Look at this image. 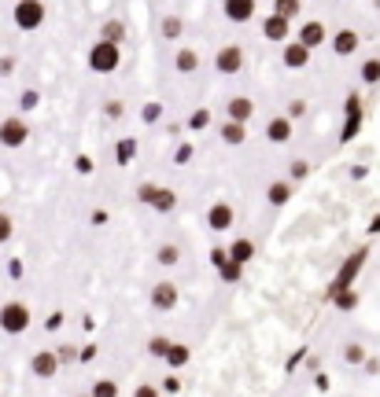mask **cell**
I'll list each match as a JSON object with an SVG mask.
<instances>
[{
  "mask_svg": "<svg viewBox=\"0 0 380 397\" xmlns=\"http://www.w3.org/2000/svg\"><path fill=\"white\" fill-rule=\"evenodd\" d=\"M122 66V44L111 41H96L89 48V70L93 74H115Z\"/></svg>",
  "mask_w": 380,
  "mask_h": 397,
  "instance_id": "cell-1",
  "label": "cell"
},
{
  "mask_svg": "<svg viewBox=\"0 0 380 397\" xmlns=\"http://www.w3.org/2000/svg\"><path fill=\"white\" fill-rule=\"evenodd\" d=\"M34 324V313L26 302H4L0 305V331L4 335H23V331H30Z\"/></svg>",
  "mask_w": 380,
  "mask_h": 397,
  "instance_id": "cell-2",
  "label": "cell"
},
{
  "mask_svg": "<svg viewBox=\"0 0 380 397\" xmlns=\"http://www.w3.org/2000/svg\"><path fill=\"white\" fill-rule=\"evenodd\" d=\"M11 18H15V26H19V30L34 33V30H41V22L48 18V8L41 4V0H19L15 11H11Z\"/></svg>",
  "mask_w": 380,
  "mask_h": 397,
  "instance_id": "cell-3",
  "label": "cell"
},
{
  "mask_svg": "<svg viewBox=\"0 0 380 397\" xmlns=\"http://www.w3.org/2000/svg\"><path fill=\"white\" fill-rule=\"evenodd\" d=\"M137 198H140L144 206L159 210V213H170L178 206V191L174 188H159V184H140L137 188Z\"/></svg>",
  "mask_w": 380,
  "mask_h": 397,
  "instance_id": "cell-4",
  "label": "cell"
},
{
  "mask_svg": "<svg viewBox=\"0 0 380 397\" xmlns=\"http://www.w3.org/2000/svg\"><path fill=\"white\" fill-rule=\"evenodd\" d=\"M30 140V125H26V118H19V115H11V118H4L0 122V147H8V151H19Z\"/></svg>",
  "mask_w": 380,
  "mask_h": 397,
  "instance_id": "cell-5",
  "label": "cell"
},
{
  "mask_svg": "<svg viewBox=\"0 0 380 397\" xmlns=\"http://www.w3.org/2000/svg\"><path fill=\"white\" fill-rule=\"evenodd\" d=\"M215 70L218 74H240L244 70V48L240 44H225L215 52Z\"/></svg>",
  "mask_w": 380,
  "mask_h": 397,
  "instance_id": "cell-6",
  "label": "cell"
},
{
  "mask_svg": "<svg viewBox=\"0 0 380 397\" xmlns=\"http://www.w3.org/2000/svg\"><path fill=\"white\" fill-rule=\"evenodd\" d=\"M30 375H34V379H56V375H59L56 349H37L30 357Z\"/></svg>",
  "mask_w": 380,
  "mask_h": 397,
  "instance_id": "cell-7",
  "label": "cell"
},
{
  "mask_svg": "<svg viewBox=\"0 0 380 397\" xmlns=\"http://www.w3.org/2000/svg\"><path fill=\"white\" fill-rule=\"evenodd\" d=\"M178 302H181V291H178L174 280H159L152 287V305L159 309V313H170V309H178Z\"/></svg>",
  "mask_w": 380,
  "mask_h": 397,
  "instance_id": "cell-8",
  "label": "cell"
},
{
  "mask_svg": "<svg viewBox=\"0 0 380 397\" xmlns=\"http://www.w3.org/2000/svg\"><path fill=\"white\" fill-rule=\"evenodd\" d=\"M295 41H299L307 52H318L322 44L329 41V26H325V22H318V18H310V22H303V26H299V37H295Z\"/></svg>",
  "mask_w": 380,
  "mask_h": 397,
  "instance_id": "cell-9",
  "label": "cell"
},
{
  "mask_svg": "<svg viewBox=\"0 0 380 397\" xmlns=\"http://www.w3.org/2000/svg\"><path fill=\"white\" fill-rule=\"evenodd\" d=\"M233 221H237V210L229 206L225 198L210 203V210H207V228H210V232H225V228H233Z\"/></svg>",
  "mask_w": 380,
  "mask_h": 397,
  "instance_id": "cell-10",
  "label": "cell"
},
{
  "mask_svg": "<svg viewBox=\"0 0 380 397\" xmlns=\"http://www.w3.org/2000/svg\"><path fill=\"white\" fill-rule=\"evenodd\" d=\"M225 118L247 125L251 118H255V100H251V96H233V100H225Z\"/></svg>",
  "mask_w": 380,
  "mask_h": 397,
  "instance_id": "cell-11",
  "label": "cell"
},
{
  "mask_svg": "<svg viewBox=\"0 0 380 397\" xmlns=\"http://www.w3.org/2000/svg\"><path fill=\"white\" fill-rule=\"evenodd\" d=\"M292 132H295V122L284 118V115H273V118L266 122V140H269V144H277V147L292 140Z\"/></svg>",
  "mask_w": 380,
  "mask_h": 397,
  "instance_id": "cell-12",
  "label": "cell"
},
{
  "mask_svg": "<svg viewBox=\"0 0 380 397\" xmlns=\"http://www.w3.org/2000/svg\"><path fill=\"white\" fill-rule=\"evenodd\" d=\"M288 33H292V22H288V18L273 15V11L262 18V37H266V41H273V44H284V41H288Z\"/></svg>",
  "mask_w": 380,
  "mask_h": 397,
  "instance_id": "cell-13",
  "label": "cell"
},
{
  "mask_svg": "<svg viewBox=\"0 0 380 397\" xmlns=\"http://www.w3.org/2000/svg\"><path fill=\"white\" fill-rule=\"evenodd\" d=\"M329 44H332V52L340 55V59H347V55H354V52H358L362 37H358V30H336V33L329 37Z\"/></svg>",
  "mask_w": 380,
  "mask_h": 397,
  "instance_id": "cell-14",
  "label": "cell"
},
{
  "mask_svg": "<svg viewBox=\"0 0 380 397\" xmlns=\"http://www.w3.org/2000/svg\"><path fill=\"white\" fill-rule=\"evenodd\" d=\"M225 258L229 261H237V265H247V261H255V239H247V235H237L233 243L225 247Z\"/></svg>",
  "mask_w": 380,
  "mask_h": 397,
  "instance_id": "cell-15",
  "label": "cell"
},
{
  "mask_svg": "<svg viewBox=\"0 0 380 397\" xmlns=\"http://www.w3.org/2000/svg\"><path fill=\"white\" fill-rule=\"evenodd\" d=\"M310 55H314V52H307L299 41H284V52H281V59H284L288 70H303V66L310 63Z\"/></svg>",
  "mask_w": 380,
  "mask_h": 397,
  "instance_id": "cell-16",
  "label": "cell"
},
{
  "mask_svg": "<svg viewBox=\"0 0 380 397\" xmlns=\"http://www.w3.org/2000/svg\"><path fill=\"white\" fill-rule=\"evenodd\" d=\"M174 70L178 74H196L200 70V52L188 48V44H181V48L174 52Z\"/></svg>",
  "mask_w": 380,
  "mask_h": 397,
  "instance_id": "cell-17",
  "label": "cell"
},
{
  "mask_svg": "<svg viewBox=\"0 0 380 397\" xmlns=\"http://www.w3.org/2000/svg\"><path fill=\"white\" fill-rule=\"evenodd\" d=\"M225 4V18L229 22H247L255 18V0H222Z\"/></svg>",
  "mask_w": 380,
  "mask_h": 397,
  "instance_id": "cell-18",
  "label": "cell"
},
{
  "mask_svg": "<svg viewBox=\"0 0 380 397\" xmlns=\"http://www.w3.org/2000/svg\"><path fill=\"white\" fill-rule=\"evenodd\" d=\"M218 137H222V144H229V147H240L244 140H247V125H240V122H222L218 125Z\"/></svg>",
  "mask_w": 380,
  "mask_h": 397,
  "instance_id": "cell-19",
  "label": "cell"
},
{
  "mask_svg": "<svg viewBox=\"0 0 380 397\" xmlns=\"http://www.w3.org/2000/svg\"><path fill=\"white\" fill-rule=\"evenodd\" d=\"M292 198V181H273L269 188H266V203L269 206H284Z\"/></svg>",
  "mask_w": 380,
  "mask_h": 397,
  "instance_id": "cell-20",
  "label": "cell"
},
{
  "mask_svg": "<svg viewBox=\"0 0 380 397\" xmlns=\"http://www.w3.org/2000/svg\"><path fill=\"white\" fill-rule=\"evenodd\" d=\"M170 368H185L188 361H192V349L181 346V342H170V349H166V357H163Z\"/></svg>",
  "mask_w": 380,
  "mask_h": 397,
  "instance_id": "cell-21",
  "label": "cell"
},
{
  "mask_svg": "<svg viewBox=\"0 0 380 397\" xmlns=\"http://www.w3.org/2000/svg\"><path fill=\"white\" fill-rule=\"evenodd\" d=\"M155 261L163 265V269H174V265L181 261V247L178 243H163V247L155 250Z\"/></svg>",
  "mask_w": 380,
  "mask_h": 397,
  "instance_id": "cell-22",
  "label": "cell"
},
{
  "mask_svg": "<svg viewBox=\"0 0 380 397\" xmlns=\"http://www.w3.org/2000/svg\"><path fill=\"white\" fill-rule=\"evenodd\" d=\"M115 159H118V166H130L137 159V140L133 137H122L118 147H115Z\"/></svg>",
  "mask_w": 380,
  "mask_h": 397,
  "instance_id": "cell-23",
  "label": "cell"
},
{
  "mask_svg": "<svg viewBox=\"0 0 380 397\" xmlns=\"http://www.w3.org/2000/svg\"><path fill=\"white\" fill-rule=\"evenodd\" d=\"M358 78H362V85H380V55H373L358 66Z\"/></svg>",
  "mask_w": 380,
  "mask_h": 397,
  "instance_id": "cell-24",
  "label": "cell"
},
{
  "mask_svg": "<svg viewBox=\"0 0 380 397\" xmlns=\"http://www.w3.org/2000/svg\"><path fill=\"white\" fill-rule=\"evenodd\" d=\"M303 11V0H273V15H281V18H299Z\"/></svg>",
  "mask_w": 380,
  "mask_h": 397,
  "instance_id": "cell-25",
  "label": "cell"
},
{
  "mask_svg": "<svg viewBox=\"0 0 380 397\" xmlns=\"http://www.w3.org/2000/svg\"><path fill=\"white\" fill-rule=\"evenodd\" d=\"M100 41H111V44H122L125 41V26L118 18H111V22H103L100 26Z\"/></svg>",
  "mask_w": 380,
  "mask_h": 397,
  "instance_id": "cell-26",
  "label": "cell"
},
{
  "mask_svg": "<svg viewBox=\"0 0 380 397\" xmlns=\"http://www.w3.org/2000/svg\"><path fill=\"white\" fill-rule=\"evenodd\" d=\"M218 276H222L225 283H240V280H244V265H237V261L225 258V261L218 265Z\"/></svg>",
  "mask_w": 380,
  "mask_h": 397,
  "instance_id": "cell-27",
  "label": "cell"
},
{
  "mask_svg": "<svg viewBox=\"0 0 380 397\" xmlns=\"http://www.w3.org/2000/svg\"><path fill=\"white\" fill-rule=\"evenodd\" d=\"M159 30H163V37H166V41H178V37L185 33V22H181L178 15H166Z\"/></svg>",
  "mask_w": 380,
  "mask_h": 397,
  "instance_id": "cell-28",
  "label": "cell"
},
{
  "mask_svg": "<svg viewBox=\"0 0 380 397\" xmlns=\"http://www.w3.org/2000/svg\"><path fill=\"white\" fill-rule=\"evenodd\" d=\"M89 397H118V383L115 379H96L93 390H89Z\"/></svg>",
  "mask_w": 380,
  "mask_h": 397,
  "instance_id": "cell-29",
  "label": "cell"
},
{
  "mask_svg": "<svg viewBox=\"0 0 380 397\" xmlns=\"http://www.w3.org/2000/svg\"><path fill=\"white\" fill-rule=\"evenodd\" d=\"M307 176H310V162H307V159H295V162L288 166V181H292V184L307 181Z\"/></svg>",
  "mask_w": 380,
  "mask_h": 397,
  "instance_id": "cell-30",
  "label": "cell"
},
{
  "mask_svg": "<svg viewBox=\"0 0 380 397\" xmlns=\"http://www.w3.org/2000/svg\"><path fill=\"white\" fill-rule=\"evenodd\" d=\"M166 349H170V339H166V335H152V339H148V353H152V357H166Z\"/></svg>",
  "mask_w": 380,
  "mask_h": 397,
  "instance_id": "cell-31",
  "label": "cell"
},
{
  "mask_svg": "<svg viewBox=\"0 0 380 397\" xmlns=\"http://www.w3.org/2000/svg\"><path fill=\"white\" fill-rule=\"evenodd\" d=\"M344 361H347V364H362V361H366V349L358 346V342H347V346H344Z\"/></svg>",
  "mask_w": 380,
  "mask_h": 397,
  "instance_id": "cell-32",
  "label": "cell"
},
{
  "mask_svg": "<svg viewBox=\"0 0 380 397\" xmlns=\"http://www.w3.org/2000/svg\"><path fill=\"white\" fill-rule=\"evenodd\" d=\"M15 235V221H11V213H4L0 210V247H4V243Z\"/></svg>",
  "mask_w": 380,
  "mask_h": 397,
  "instance_id": "cell-33",
  "label": "cell"
},
{
  "mask_svg": "<svg viewBox=\"0 0 380 397\" xmlns=\"http://www.w3.org/2000/svg\"><path fill=\"white\" fill-rule=\"evenodd\" d=\"M303 115H307V100H292V103L284 107V118H292V122L303 118Z\"/></svg>",
  "mask_w": 380,
  "mask_h": 397,
  "instance_id": "cell-34",
  "label": "cell"
},
{
  "mask_svg": "<svg viewBox=\"0 0 380 397\" xmlns=\"http://www.w3.org/2000/svg\"><path fill=\"white\" fill-rule=\"evenodd\" d=\"M103 115H108L111 122H118V118L125 115V107H122V100H108V103H103Z\"/></svg>",
  "mask_w": 380,
  "mask_h": 397,
  "instance_id": "cell-35",
  "label": "cell"
},
{
  "mask_svg": "<svg viewBox=\"0 0 380 397\" xmlns=\"http://www.w3.org/2000/svg\"><path fill=\"white\" fill-rule=\"evenodd\" d=\"M210 125V115H207V110H196V115H188V129H207Z\"/></svg>",
  "mask_w": 380,
  "mask_h": 397,
  "instance_id": "cell-36",
  "label": "cell"
},
{
  "mask_svg": "<svg viewBox=\"0 0 380 397\" xmlns=\"http://www.w3.org/2000/svg\"><path fill=\"white\" fill-rule=\"evenodd\" d=\"M163 118V107L159 103H144V122L152 125V122H159Z\"/></svg>",
  "mask_w": 380,
  "mask_h": 397,
  "instance_id": "cell-37",
  "label": "cell"
},
{
  "mask_svg": "<svg viewBox=\"0 0 380 397\" xmlns=\"http://www.w3.org/2000/svg\"><path fill=\"white\" fill-rule=\"evenodd\" d=\"M192 154H196V147H192V144H181V147H178V154H174V162H181V166H185L188 159H192Z\"/></svg>",
  "mask_w": 380,
  "mask_h": 397,
  "instance_id": "cell-38",
  "label": "cell"
},
{
  "mask_svg": "<svg viewBox=\"0 0 380 397\" xmlns=\"http://www.w3.org/2000/svg\"><path fill=\"white\" fill-rule=\"evenodd\" d=\"M56 357H59V364H63V361H78V349H74V346H59Z\"/></svg>",
  "mask_w": 380,
  "mask_h": 397,
  "instance_id": "cell-39",
  "label": "cell"
},
{
  "mask_svg": "<svg viewBox=\"0 0 380 397\" xmlns=\"http://www.w3.org/2000/svg\"><path fill=\"white\" fill-rule=\"evenodd\" d=\"M133 397H159V386H152V383H140V386L133 390Z\"/></svg>",
  "mask_w": 380,
  "mask_h": 397,
  "instance_id": "cell-40",
  "label": "cell"
},
{
  "mask_svg": "<svg viewBox=\"0 0 380 397\" xmlns=\"http://www.w3.org/2000/svg\"><path fill=\"white\" fill-rule=\"evenodd\" d=\"M19 107H23V110L37 107V92H23V100H19Z\"/></svg>",
  "mask_w": 380,
  "mask_h": 397,
  "instance_id": "cell-41",
  "label": "cell"
},
{
  "mask_svg": "<svg viewBox=\"0 0 380 397\" xmlns=\"http://www.w3.org/2000/svg\"><path fill=\"white\" fill-rule=\"evenodd\" d=\"M59 324H63V313H52V317H48V320H45V327H48V331H56V327H59Z\"/></svg>",
  "mask_w": 380,
  "mask_h": 397,
  "instance_id": "cell-42",
  "label": "cell"
},
{
  "mask_svg": "<svg viewBox=\"0 0 380 397\" xmlns=\"http://www.w3.org/2000/svg\"><path fill=\"white\" fill-rule=\"evenodd\" d=\"M336 302H340L344 309H354V302H358V298H354V295H340V298H336Z\"/></svg>",
  "mask_w": 380,
  "mask_h": 397,
  "instance_id": "cell-43",
  "label": "cell"
},
{
  "mask_svg": "<svg viewBox=\"0 0 380 397\" xmlns=\"http://www.w3.org/2000/svg\"><path fill=\"white\" fill-rule=\"evenodd\" d=\"M210 261H215V269H218V265L225 261V250H222V247H218V250H210Z\"/></svg>",
  "mask_w": 380,
  "mask_h": 397,
  "instance_id": "cell-44",
  "label": "cell"
},
{
  "mask_svg": "<svg viewBox=\"0 0 380 397\" xmlns=\"http://www.w3.org/2000/svg\"><path fill=\"white\" fill-rule=\"evenodd\" d=\"M11 66H15L11 59H0V74H11Z\"/></svg>",
  "mask_w": 380,
  "mask_h": 397,
  "instance_id": "cell-45",
  "label": "cell"
},
{
  "mask_svg": "<svg viewBox=\"0 0 380 397\" xmlns=\"http://www.w3.org/2000/svg\"><path fill=\"white\" fill-rule=\"evenodd\" d=\"M78 397H89V393H78Z\"/></svg>",
  "mask_w": 380,
  "mask_h": 397,
  "instance_id": "cell-46",
  "label": "cell"
}]
</instances>
